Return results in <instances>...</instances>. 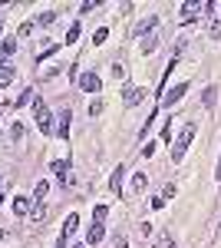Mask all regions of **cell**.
<instances>
[{
    "label": "cell",
    "mask_w": 221,
    "mask_h": 248,
    "mask_svg": "<svg viewBox=\"0 0 221 248\" xmlns=\"http://www.w3.org/2000/svg\"><path fill=\"white\" fill-rule=\"evenodd\" d=\"M103 238H106V225L103 222H92L89 232H86V245H99Z\"/></svg>",
    "instance_id": "277c9868"
},
{
    "label": "cell",
    "mask_w": 221,
    "mask_h": 248,
    "mask_svg": "<svg viewBox=\"0 0 221 248\" xmlns=\"http://www.w3.org/2000/svg\"><path fill=\"white\" fill-rule=\"evenodd\" d=\"M155 46H159L155 33H152V37H142V40H139V50H142V53H155Z\"/></svg>",
    "instance_id": "9a60e30c"
},
{
    "label": "cell",
    "mask_w": 221,
    "mask_h": 248,
    "mask_svg": "<svg viewBox=\"0 0 221 248\" xmlns=\"http://www.w3.org/2000/svg\"><path fill=\"white\" fill-rule=\"evenodd\" d=\"M14 83V70L10 66H0V86H10Z\"/></svg>",
    "instance_id": "d6986e66"
},
{
    "label": "cell",
    "mask_w": 221,
    "mask_h": 248,
    "mask_svg": "<svg viewBox=\"0 0 221 248\" xmlns=\"http://www.w3.org/2000/svg\"><path fill=\"white\" fill-rule=\"evenodd\" d=\"M172 126H175V123H172V119H168L165 126H162V139H172Z\"/></svg>",
    "instance_id": "4316f807"
},
{
    "label": "cell",
    "mask_w": 221,
    "mask_h": 248,
    "mask_svg": "<svg viewBox=\"0 0 221 248\" xmlns=\"http://www.w3.org/2000/svg\"><path fill=\"white\" fill-rule=\"evenodd\" d=\"M218 179H221V159H218Z\"/></svg>",
    "instance_id": "4dcf8cb0"
},
{
    "label": "cell",
    "mask_w": 221,
    "mask_h": 248,
    "mask_svg": "<svg viewBox=\"0 0 221 248\" xmlns=\"http://www.w3.org/2000/svg\"><path fill=\"white\" fill-rule=\"evenodd\" d=\"M106 215H109V205H96L92 209V222H106Z\"/></svg>",
    "instance_id": "44dd1931"
},
{
    "label": "cell",
    "mask_w": 221,
    "mask_h": 248,
    "mask_svg": "<svg viewBox=\"0 0 221 248\" xmlns=\"http://www.w3.org/2000/svg\"><path fill=\"white\" fill-rule=\"evenodd\" d=\"M0 186H3V182H0Z\"/></svg>",
    "instance_id": "836d02e7"
},
{
    "label": "cell",
    "mask_w": 221,
    "mask_h": 248,
    "mask_svg": "<svg viewBox=\"0 0 221 248\" xmlns=\"http://www.w3.org/2000/svg\"><path fill=\"white\" fill-rule=\"evenodd\" d=\"M0 136H3V129H0Z\"/></svg>",
    "instance_id": "d6a6232c"
},
{
    "label": "cell",
    "mask_w": 221,
    "mask_h": 248,
    "mask_svg": "<svg viewBox=\"0 0 221 248\" xmlns=\"http://www.w3.org/2000/svg\"><path fill=\"white\" fill-rule=\"evenodd\" d=\"M146 186H148V175H146V172H135V175H132V189L146 192Z\"/></svg>",
    "instance_id": "2e32d148"
},
{
    "label": "cell",
    "mask_w": 221,
    "mask_h": 248,
    "mask_svg": "<svg viewBox=\"0 0 221 248\" xmlns=\"http://www.w3.org/2000/svg\"><path fill=\"white\" fill-rule=\"evenodd\" d=\"M76 40H79V23H73L70 33H66V43H76Z\"/></svg>",
    "instance_id": "484cf974"
},
{
    "label": "cell",
    "mask_w": 221,
    "mask_h": 248,
    "mask_svg": "<svg viewBox=\"0 0 221 248\" xmlns=\"http://www.w3.org/2000/svg\"><path fill=\"white\" fill-rule=\"evenodd\" d=\"M73 248H83V245H73Z\"/></svg>",
    "instance_id": "1f68e13d"
},
{
    "label": "cell",
    "mask_w": 221,
    "mask_h": 248,
    "mask_svg": "<svg viewBox=\"0 0 221 248\" xmlns=\"http://www.w3.org/2000/svg\"><path fill=\"white\" fill-rule=\"evenodd\" d=\"M155 248H175V242H172V235H159V242H155Z\"/></svg>",
    "instance_id": "d4e9b609"
},
{
    "label": "cell",
    "mask_w": 221,
    "mask_h": 248,
    "mask_svg": "<svg viewBox=\"0 0 221 248\" xmlns=\"http://www.w3.org/2000/svg\"><path fill=\"white\" fill-rule=\"evenodd\" d=\"M79 229V215H66V222H63V232H59V238H63V242H70V238H73V232Z\"/></svg>",
    "instance_id": "52a82bcc"
},
{
    "label": "cell",
    "mask_w": 221,
    "mask_h": 248,
    "mask_svg": "<svg viewBox=\"0 0 221 248\" xmlns=\"http://www.w3.org/2000/svg\"><path fill=\"white\" fill-rule=\"evenodd\" d=\"M175 192H178V189H175V186H172V182H168L165 189H162V199H172V195H175Z\"/></svg>",
    "instance_id": "f1b7e54d"
},
{
    "label": "cell",
    "mask_w": 221,
    "mask_h": 248,
    "mask_svg": "<svg viewBox=\"0 0 221 248\" xmlns=\"http://www.w3.org/2000/svg\"><path fill=\"white\" fill-rule=\"evenodd\" d=\"M53 20H56V14H53V10H46V14H40V17H37V23H40V27H50Z\"/></svg>",
    "instance_id": "7402d4cb"
},
{
    "label": "cell",
    "mask_w": 221,
    "mask_h": 248,
    "mask_svg": "<svg viewBox=\"0 0 221 248\" xmlns=\"http://www.w3.org/2000/svg\"><path fill=\"white\" fill-rule=\"evenodd\" d=\"M142 99H146V90H135V86L122 93V103H126V106H139Z\"/></svg>",
    "instance_id": "30bf717a"
},
{
    "label": "cell",
    "mask_w": 221,
    "mask_h": 248,
    "mask_svg": "<svg viewBox=\"0 0 221 248\" xmlns=\"http://www.w3.org/2000/svg\"><path fill=\"white\" fill-rule=\"evenodd\" d=\"M30 218H33V222H43V218H46V209H43V205H33Z\"/></svg>",
    "instance_id": "cb8c5ba5"
},
{
    "label": "cell",
    "mask_w": 221,
    "mask_h": 248,
    "mask_svg": "<svg viewBox=\"0 0 221 248\" xmlns=\"http://www.w3.org/2000/svg\"><path fill=\"white\" fill-rule=\"evenodd\" d=\"M215 96H218V90H215V86H208V90H205V106H208V109H215Z\"/></svg>",
    "instance_id": "ffe728a7"
},
{
    "label": "cell",
    "mask_w": 221,
    "mask_h": 248,
    "mask_svg": "<svg viewBox=\"0 0 221 248\" xmlns=\"http://www.w3.org/2000/svg\"><path fill=\"white\" fill-rule=\"evenodd\" d=\"M116 248H129V242H126V235H119V238H116Z\"/></svg>",
    "instance_id": "f546056e"
},
{
    "label": "cell",
    "mask_w": 221,
    "mask_h": 248,
    "mask_svg": "<svg viewBox=\"0 0 221 248\" xmlns=\"http://www.w3.org/2000/svg\"><path fill=\"white\" fill-rule=\"evenodd\" d=\"M33 205H37V202H33V199H27V195H17V199H14V212H17L20 218H23V215H30Z\"/></svg>",
    "instance_id": "ba28073f"
},
{
    "label": "cell",
    "mask_w": 221,
    "mask_h": 248,
    "mask_svg": "<svg viewBox=\"0 0 221 248\" xmlns=\"http://www.w3.org/2000/svg\"><path fill=\"white\" fill-rule=\"evenodd\" d=\"M155 27H159V17H146L135 27V33H139V37H148V30H155Z\"/></svg>",
    "instance_id": "7c38bea8"
},
{
    "label": "cell",
    "mask_w": 221,
    "mask_h": 248,
    "mask_svg": "<svg viewBox=\"0 0 221 248\" xmlns=\"http://www.w3.org/2000/svg\"><path fill=\"white\" fill-rule=\"evenodd\" d=\"M192 139H195V123H185V126H182V136L172 142V162H175V166L185 159L188 146H192Z\"/></svg>",
    "instance_id": "6da1fadb"
},
{
    "label": "cell",
    "mask_w": 221,
    "mask_h": 248,
    "mask_svg": "<svg viewBox=\"0 0 221 248\" xmlns=\"http://www.w3.org/2000/svg\"><path fill=\"white\" fill-rule=\"evenodd\" d=\"M33 96H37V93H33V90H30V86H27V90H23V93H20V99H14V106H17V109H20V106H27V103H30V99H33Z\"/></svg>",
    "instance_id": "ac0fdd59"
},
{
    "label": "cell",
    "mask_w": 221,
    "mask_h": 248,
    "mask_svg": "<svg viewBox=\"0 0 221 248\" xmlns=\"http://www.w3.org/2000/svg\"><path fill=\"white\" fill-rule=\"evenodd\" d=\"M185 93H188V83H178V86H172V90L165 93V99H162V106H175V103H178Z\"/></svg>",
    "instance_id": "5b68a950"
},
{
    "label": "cell",
    "mask_w": 221,
    "mask_h": 248,
    "mask_svg": "<svg viewBox=\"0 0 221 248\" xmlns=\"http://www.w3.org/2000/svg\"><path fill=\"white\" fill-rule=\"evenodd\" d=\"M56 136H59V139H66V136H70V109H66V113H59V123H56Z\"/></svg>",
    "instance_id": "8fae6325"
},
{
    "label": "cell",
    "mask_w": 221,
    "mask_h": 248,
    "mask_svg": "<svg viewBox=\"0 0 221 248\" xmlns=\"http://www.w3.org/2000/svg\"><path fill=\"white\" fill-rule=\"evenodd\" d=\"M46 195H50V182H46V179H40V182H37V195H33V202H37V205H43V202H46Z\"/></svg>",
    "instance_id": "4fadbf2b"
},
{
    "label": "cell",
    "mask_w": 221,
    "mask_h": 248,
    "mask_svg": "<svg viewBox=\"0 0 221 248\" xmlns=\"http://www.w3.org/2000/svg\"><path fill=\"white\" fill-rule=\"evenodd\" d=\"M79 90H86V93H99V77H96V73H83V77H79Z\"/></svg>",
    "instance_id": "9c48e42d"
},
{
    "label": "cell",
    "mask_w": 221,
    "mask_h": 248,
    "mask_svg": "<svg viewBox=\"0 0 221 248\" xmlns=\"http://www.w3.org/2000/svg\"><path fill=\"white\" fill-rule=\"evenodd\" d=\"M122 172H126V169H122V166H119V169L112 172V179H109V189L116 192V195H122Z\"/></svg>",
    "instance_id": "5bb4252c"
},
{
    "label": "cell",
    "mask_w": 221,
    "mask_h": 248,
    "mask_svg": "<svg viewBox=\"0 0 221 248\" xmlns=\"http://www.w3.org/2000/svg\"><path fill=\"white\" fill-rule=\"evenodd\" d=\"M33 116H37V126H40V133H43V136L56 133V129H53V113H50V106H46L43 99H33Z\"/></svg>",
    "instance_id": "7a4b0ae2"
},
{
    "label": "cell",
    "mask_w": 221,
    "mask_h": 248,
    "mask_svg": "<svg viewBox=\"0 0 221 248\" xmlns=\"http://www.w3.org/2000/svg\"><path fill=\"white\" fill-rule=\"evenodd\" d=\"M106 37H109V30H106V27H99V30L92 33V43L99 46V43H106Z\"/></svg>",
    "instance_id": "603a6c76"
},
{
    "label": "cell",
    "mask_w": 221,
    "mask_h": 248,
    "mask_svg": "<svg viewBox=\"0 0 221 248\" xmlns=\"http://www.w3.org/2000/svg\"><path fill=\"white\" fill-rule=\"evenodd\" d=\"M50 169H53L56 175H59V182H63V186H73V175H70V162H66V159H59V162H53Z\"/></svg>",
    "instance_id": "8992f818"
},
{
    "label": "cell",
    "mask_w": 221,
    "mask_h": 248,
    "mask_svg": "<svg viewBox=\"0 0 221 248\" xmlns=\"http://www.w3.org/2000/svg\"><path fill=\"white\" fill-rule=\"evenodd\" d=\"M205 0H185L182 7H178V23H195L198 14H205Z\"/></svg>",
    "instance_id": "3957f363"
},
{
    "label": "cell",
    "mask_w": 221,
    "mask_h": 248,
    "mask_svg": "<svg viewBox=\"0 0 221 248\" xmlns=\"http://www.w3.org/2000/svg\"><path fill=\"white\" fill-rule=\"evenodd\" d=\"M0 53H3V57H10V53H17V40H14V37H7L3 43H0Z\"/></svg>",
    "instance_id": "e0dca14e"
},
{
    "label": "cell",
    "mask_w": 221,
    "mask_h": 248,
    "mask_svg": "<svg viewBox=\"0 0 221 248\" xmlns=\"http://www.w3.org/2000/svg\"><path fill=\"white\" fill-rule=\"evenodd\" d=\"M152 155H155V142H148L146 149H142V159H152Z\"/></svg>",
    "instance_id": "83f0119b"
}]
</instances>
